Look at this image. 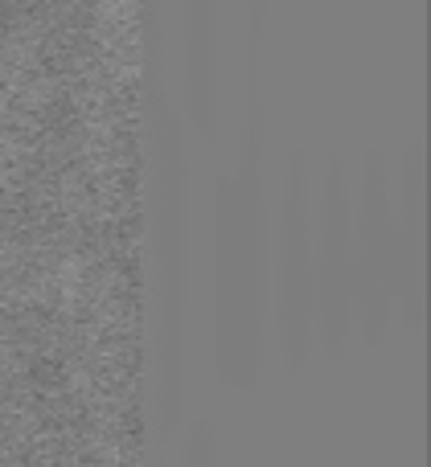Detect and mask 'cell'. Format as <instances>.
Wrapping results in <instances>:
<instances>
[{
  "instance_id": "1",
  "label": "cell",
  "mask_w": 431,
  "mask_h": 467,
  "mask_svg": "<svg viewBox=\"0 0 431 467\" xmlns=\"http://www.w3.org/2000/svg\"><path fill=\"white\" fill-rule=\"evenodd\" d=\"M218 218V348L222 369L235 373L238 357H247V373L255 365V337H259V197H255L251 172L230 193H222Z\"/></svg>"
}]
</instances>
